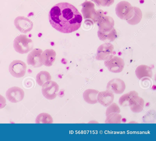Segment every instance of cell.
Wrapping results in <instances>:
<instances>
[{"mask_svg": "<svg viewBox=\"0 0 156 141\" xmlns=\"http://www.w3.org/2000/svg\"><path fill=\"white\" fill-rule=\"evenodd\" d=\"M48 18L53 28L65 33L77 30L82 21V15L76 7L66 2L59 3L54 5L49 12Z\"/></svg>", "mask_w": 156, "mask_h": 141, "instance_id": "6da1fadb", "label": "cell"}, {"mask_svg": "<svg viewBox=\"0 0 156 141\" xmlns=\"http://www.w3.org/2000/svg\"><path fill=\"white\" fill-rule=\"evenodd\" d=\"M98 27L99 31L102 32H108L113 28L114 21L111 17L104 15L101 10L96 12V22Z\"/></svg>", "mask_w": 156, "mask_h": 141, "instance_id": "7a4b0ae2", "label": "cell"}, {"mask_svg": "<svg viewBox=\"0 0 156 141\" xmlns=\"http://www.w3.org/2000/svg\"><path fill=\"white\" fill-rule=\"evenodd\" d=\"M13 47L17 52L21 54H26L32 49L33 43L27 35H21L14 39Z\"/></svg>", "mask_w": 156, "mask_h": 141, "instance_id": "3957f363", "label": "cell"}, {"mask_svg": "<svg viewBox=\"0 0 156 141\" xmlns=\"http://www.w3.org/2000/svg\"><path fill=\"white\" fill-rule=\"evenodd\" d=\"M104 60V64L110 71L117 73L122 71L125 63L123 60L121 58L111 54Z\"/></svg>", "mask_w": 156, "mask_h": 141, "instance_id": "277c9868", "label": "cell"}, {"mask_svg": "<svg viewBox=\"0 0 156 141\" xmlns=\"http://www.w3.org/2000/svg\"><path fill=\"white\" fill-rule=\"evenodd\" d=\"M59 90V86L55 82L49 80L42 86V92L43 96L47 99L52 100L55 99Z\"/></svg>", "mask_w": 156, "mask_h": 141, "instance_id": "5b68a950", "label": "cell"}, {"mask_svg": "<svg viewBox=\"0 0 156 141\" xmlns=\"http://www.w3.org/2000/svg\"><path fill=\"white\" fill-rule=\"evenodd\" d=\"M27 66L22 61L16 60L13 61L9 65V71L11 74L14 77L20 78L25 74Z\"/></svg>", "mask_w": 156, "mask_h": 141, "instance_id": "8992f818", "label": "cell"}, {"mask_svg": "<svg viewBox=\"0 0 156 141\" xmlns=\"http://www.w3.org/2000/svg\"><path fill=\"white\" fill-rule=\"evenodd\" d=\"M16 28L21 32L26 33L32 29V22L27 18L22 16L17 17L14 21Z\"/></svg>", "mask_w": 156, "mask_h": 141, "instance_id": "52a82bcc", "label": "cell"}, {"mask_svg": "<svg viewBox=\"0 0 156 141\" xmlns=\"http://www.w3.org/2000/svg\"><path fill=\"white\" fill-rule=\"evenodd\" d=\"M6 96L10 102L16 103L23 99L24 96V92L21 88L14 86L7 90L6 92Z\"/></svg>", "mask_w": 156, "mask_h": 141, "instance_id": "ba28073f", "label": "cell"}, {"mask_svg": "<svg viewBox=\"0 0 156 141\" xmlns=\"http://www.w3.org/2000/svg\"><path fill=\"white\" fill-rule=\"evenodd\" d=\"M126 88L124 81L118 78L112 79L107 84V90L113 93L120 94L122 93Z\"/></svg>", "mask_w": 156, "mask_h": 141, "instance_id": "9c48e42d", "label": "cell"}, {"mask_svg": "<svg viewBox=\"0 0 156 141\" xmlns=\"http://www.w3.org/2000/svg\"><path fill=\"white\" fill-rule=\"evenodd\" d=\"M43 51L39 48L34 49L28 55L27 62L29 65L34 67H39L43 65L41 60V56Z\"/></svg>", "mask_w": 156, "mask_h": 141, "instance_id": "30bf717a", "label": "cell"}, {"mask_svg": "<svg viewBox=\"0 0 156 141\" xmlns=\"http://www.w3.org/2000/svg\"><path fill=\"white\" fill-rule=\"evenodd\" d=\"M114 49L113 45L110 43L101 45L97 49L96 59L98 60H104L112 53Z\"/></svg>", "mask_w": 156, "mask_h": 141, "instance_id": "8fae6325", "label": "cell"}, {"mask_svg": "<svg viewBox=\"0 0 156 141\" xmlns=\"http://www.w3.org/2000/svg\"><path fill=\"white\" fill-rule=\"evenodd\" d=\"M142 17L141 10L138 7H133V8L124 18L129 24L135 25L139 23Z\"/></svg>", "mask_w": 156, "mask_h": 141, "instance_id": "7c38bea8", "label": "cell"}, {"mask_svg": "<svg viewBox=\"0 0 156 141\" xmlns=\"http://www.w3.org/2000/svg\"><path fill=\"white\" fill-rule=\"evenodd\" d=\"M133 7V6L128 2L121 1L116 5L115 8L116 14L118 17L124 19Z\"/></svg>", "mask_w": 156, "mask_h": 141, "instance_id": "4fadbf2b", "label": "cell"}, {"mask_svg": "<svg viewBox=\"0 0 156 141\" xmlns=\"http://www.w3.org/2000/svg\"><path fill=\"white\" fill-rule=\"evenodd\" d=\"M56 55V52L53 49H46L42 52L41 56L42 64L46 66H51L55 60Z\"/></svg>", "mask_w": 156, "mask_h": 141, "instance_id": "5bb4252c", "label": "cell"}, {"mask_svg": "<svg viewBox=\"0 0 156 141\" xmlns=\"http://www.w3.org/2000/svg\"><path fill=\"white\" fill-rule=\"evenodd\" d=\"M114 99L113 93L107 90L99 92L97 97L98 102L105 107H108L112 103Z\"/></svg>", "mask_w": 156, "mask_h": 141, "instance_id": "9a60e30c", "label": "cell"}, {"mask_svg": "<svg viewBox=\"0 0 156 141\" xmlns=\"http://www.w3.org/2000/svg\"><path fill=\"white\" fill-rule=\"evenodd\" d=\"M135 74L139 79L146 78H151L152 76V72L151 68L144 65H140L136 68Z\"/></svg>", "mask_w": 156, "mask_h": 141, "instance_id": "2e32d148", "label": "cell"}, {"mask_svg": "<svg viewBox=\"0 0 156 141\" xmlns=\"http://www.w3.org/2000/svg\"><path fill=\"white\" fill-rule=\"evenodd\" d=\"M99 92L96 90L88 89L83 93V97L84 101L90 104H94L98 102L97 97Z\"/></svg>", "mask_w": 156, "mask_h": 141, "instance_id": "e0dca14e", "label": "cell"}, {"mask_svg": "<svg viewBox=\"0 0 156 141\" xmlns=\"http://www.w3.org/2000/svg\"><path fill=\"white\" fill-rule=\"evenodd\" d=\"M144 104V99L142 98L137 96L132 100L129 106L133 112L138 113L141 112L143 110Z\"/></svg>", "mask_w": 156, "mask_h": 141, "instance_id": "ac0fdd59", "label": "cell"}, {"mask_svg": "<svg viewBox=\"0 0 156 141\" xmlns=\"http://www.w3.org/2000/svg\"><path fill=\"white\" fill-rule=\"evenodd\" d=\"M138 96V94L135 91H130L122 96L119 99V103L122 106H129L132 100Z\"/></svg>", "mask_w": 156, "mask_h": 141, "instance_id": "d6986e66", "label": "cell"}, {"mask_svg": "<svg viewBox=\"0 0 156 141\" xmlns=\"http://www.w3.org/2000/svg\"><path fill=\"white\" fill-rule=\"evenodd\" d=\"M84 8V17L91 19L95 23L96 11L94 4L90 2H87L85 3Z\"/></svg>", "mask_w": 156, "mask_h": 141, "instance_id": "ffe728a7", "label": "cell"}, {"mask_svg": "<svg viewBox=\"0 0 156 141\" xmlns=\"http://www.w3.org/2000/svg\"><path fill=\"white\" fill-rule=\"evenodd\" d=\"M98 35L100 40L106 42L113 41L117 36L116 31L114 28L108 32H102L98 31Z\"/></svg>", "mask_w": 156, "mask_h": 141, "instance_id": "44dd1931", "label": "cell"}, {"mask_svg": "<svg viewBox=\"0 0 156 141\" xmlns=\"http://www.w3.org/2000/svg\"><path fill=\"white\" fill-rule=\"evenodd\" d=\"M51 76L49 72L45 71H42L39 72L36 77L37 83L40 86L51 79Z\"/></svg>", "mask_w": 156, "mask_h": 141, "instance_id": "7402d4cb", "label": "cell"}, {"mask_svg": "<svg viewBox=\"0 0 156 141\" xmlns=\"http://www.w3.org/2000/svg\"><path fill=\"white\" fill-rule=\"evenodd\" d=\"M35 123H53V119L49 114L42 113L37 116Z\"/></svg>", "mask_w": 156, "mask_h": 141, "instance_id": "603a6c76", "label": "cell"}, {"mask_svg": "<svg viewBox=\"0 0 156 141\" xmlns=\"http://www.w3.org/2000/svg\"><path fill=\"white\" fill-rule=\"evenodd\" d=\"M122 116L118 113H112L106 116L105 123H120Z\"/></svg>", "mask_w": 156, "mask_h": 141, "instance_id": "cb8c5ba5", "label": "cell"}, {"mask_svg": "<svg viewBox=\"0 0 156 141\" xmlns=\"http://www.w3.org/2000/svg\"><path fill=\"white\" fill-rule=\"evenodd\" d=\"M120 112V109L117 104L115 102H112L107 108L105 114L107 116L112 113H119Z\"/></svg>", "mask_w": 156, "mask_h": 141, "instance_id": "d4e9b609", "label": "cell"}, {"mask_svg": "<svg viewBox=\"0 0 156 141\" xmlns=\"http://www.w3.org/2000/svg\"><path fill=\"white\" fill-rule=\"evenodd\" d=\"M98 5L100 6L108 7L114 2V0H93Z\"/></svg>", "mask_w": 156, "mask_h": 141, "instance_id": "484cf974", "label": "cell"}, {"mask_svg": "<svg viewBox=\"0 0 156 141\" xmlns=\"http://www.w3.org/2000/svg\"><path fill=\"white\" fill-rule=\"evenodd\" d=\"M6 105L5 98L0 94V109L4 108Z\"/></svg>", "mask_w": 156, "mask_h": 141, "instance_id": "4316f807", "label": "cell"}]
</instances>
